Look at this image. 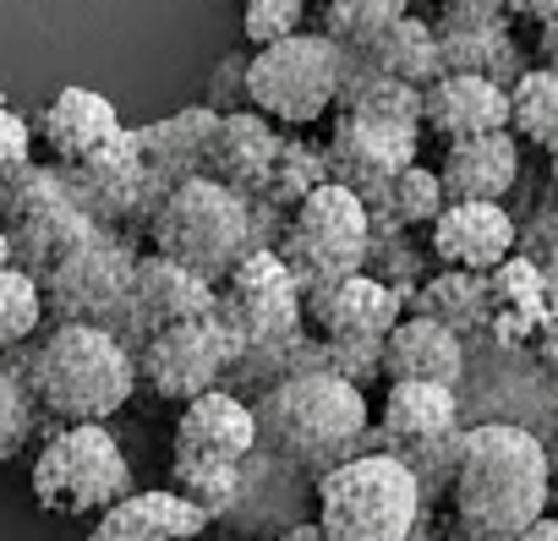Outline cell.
<instances>
[{
    "label": "cell",
    "instance_id": "cell-13",
    "mask_svg": "<svg viewBox=\"0 0 558 541\" xmlns=\"http://www.w3.org/2000/svg\"><path fill=\"white\" fill-rule=\"evenodd\" d=\"M214 312V285L186 274L181 262L170 257H137V274H132V296H126V318L116 329V340L137 356L154 334L175 329V323H197Z\"/></svg>",
    "mask_w": 558,
    "mask_h": 541
},
{
    "label": "cell",
    "instance_id": "cell-4",
    "mask_svg": "<svg viewBox=\"0 0 558 541\" xmlns=\"http://www.w3.org/2000/svg\"><path fill=\"white\" fill-rule=\"evenodd\" d=\"M148 235H154L159 257L181 262L186 274H197L208 285H219L257 246L252 241V197H241V192H230V186H219L208 175L181 181L148 213Z\"/></svg>",
    "mask_w": 558,
    "mask_h": 541
},
{
    "label": "cell",
    "instance_id": "cell-15",
    "mask_svg": "<svg viewBox=\"0 0 558 541\" xmlns=\"http://www.w3.org/2000/svg\"><path fill=\"white\" fill-rule=\"evenodd\" d=\"M66 186H72L77 208L99 230H116L121 219L159 208V197L148 186V170H143V153H137V132H121L105 153H94L88 164H72L66 170Z\"/></svg>",
    "mask_w": 558,
    "mask_h": 541
},
{
    "label": "cell",
    "instance_id": "cell-28",
    "mask_svg": "<svg viewBox=\"0 0 558 541\" xmlns=\"http://www.w3.org/2000/svg\"><path fill=\"white\" fill-rule=\"evenodd\" d=\"M335 110H340V115H362V121H384V126L422 132V88L395 83V77H378V72L356 66L351 56H345V77H340Z\"/></svg>",
    "mask_w": 558,
    "mask_h": 541
},
{
    "label": "cell",
    "instance_id": "cell-29",
    "mask_svg": "<svg viewBox=\"0 0 558 541\" xmlns=\"http://www.w3.org/2000/svg\"><path fill=\"white\" fill-rule=\"evenodd\" d=\"M493 312V285L482 274H438L416 291V318L449 329V334H465V329H482Z\"/></svg>",
    "mask_w": 558,
    "mask_h": 541
},
{
    "label": "cell",
    "instance_id": "cell-11",
    "mask_svg": "<svg viewBox=\"0 0 558 541\" xmlns=\"http://www.w3.org/2000/svg\"><path fill=\"white\" fill-rule=\"evenodd\" d=\"M214 318L235 340V361L252 351H274L302 334V291L291 280V268L279 262L274 246L246 251V262L225 280V296H214Z\"/></svg>",
    "mask_w": 558,
    "mask_h": 541
},
{
    "label": "cell",
    "instance_id": "cell-38",
    "mask_svg": "<svg viewBox=\"0 0 558 541\" xmlns=\"http://www.w3.org/2000/svg\"><path fill=\"white\" fill-rule=\"evenodd\" d=\"M34 164V126L0 104V175H17Z\"/></svg>",
    "mask_w": 558,
    "mask_h": 541
},
{
    "label": "cell",
    "instance_id": "cell-27",
    "mask_svg": "<svg viewBox=\"0 0 558 541\" xmlns=\"http://www.w3.org/2000/svg\"><path fill=\"white\" fill-rule=\"evenodd\" d=\"M351 61H356V66H367V72H378V77L411 83V88H427V83H438V77H444L438 39H433V28H427V23H416V17H400V23H395V28H384L367 50H356Z\"/></svg>",
    "mask_w": 558,
    "mask_h": 541
},
{
    "label": "cell",
    "instance_id": "cell-31",
    "mask_svg": "<svg viewBox=\"0 0 558 541\" xmlns=\"http://www.w3.org/2000/svg\"><path fill=\"white\" fill-rule=\"evenodd\" d=\"M444 208H449L444 181H438V170H422V164H411L405 175H395L389 192H384L378 202H367V213H373V219L384 213L389 230H395V224H438Z\"/></svg>",
    "mask_w": 558,
    "mask_h": 541
},
{
    "label": "cell",
    "instance_id": "cell-24",
    "mask_svg": "<svg viewBox=\"0 0 558 541\" xmlns=\"http://www.w3.org/2000/svg\"><path fill=\"white\" fill-rule=\"evenodd\" d=\"M444 197L449 202H504L520 181V137L514 132H493V137H471L454 143L444 153Z\"/></svg>",
    "mask_w": 558,
    "mask_h": 541
},
{
    "label": "cell",
    "instance_id": "cell-2",
    "mask_svg": "<svg viewBox=\"0 0 558 541\" xmlns=\"http://www.w3.org/2000/svg\"><path fill=\"white\" fill-rule=\"evenodd\" d=\"M257 454L313 470L318 481L362 454L367 443V394L335 372H296L257 394Z\"/></svg>",
    "mask_w": 558,
    "mask_h": 541
},
{
    "label": "cell",
    "instance_id": "cell-34",
    "mask_svg": "<svg viewBox=\"0 0 558 541\" xmlns=\"http://www.w3.org/2000/svg\"><path fill=\"white\" fill-rule=\"evenodd\" d=\"M45 323V291L23 268H0V351H17Z\"/></svg>",
    "mask_w": 558,
    "mask_h": 541
},
{
    "label": "cell",
    "instance_id": "cell-9",
    "mask_svg": "<svg viewBox=\"0 0 558 541\" xmlns=\"http://www.w3.org/2000/svg\"><path fill=\"white\" fill-rule=\"evenodd\" d=\"M34 497L50 514H110L132 497V465L105 427H56L34 459Z\"/></svg>",
    "mask_w": 558,
    "mask_h": 541
},
{
    "label": "cell",
    "instance_id": "cell-48",
    "mask_svg": "<svg viewBox=\"0 0 558 541\" xmlns=\"http://www.w3.org/2000/svg\"><path fill=\"white\" fill-rule=\"evenodd\" d=\"M553 181H558V159H553Z\"/></svg>",
    "mask_w": 558,
    "mask_h": 541
},
{
    "label": "cell",
    "instance_id": "cell-35",
    "mask_svg": "<svg viewBox=\"0 0 558 541\" xmlns=\"http://www.w3.org/2000/svg\"><path fill=\"white\" fill-rule=\"evenodd\" d=\"M34 394L23 383V367L0 351V459L23 454V443L34 438Z\"/></svg>",
    "mask_w": 558,
    "mask_h": 541
},
{
    "label": "cell",
    "instance_id": "cell-49",
    "mask_svg": "<svg viewBox=\"0 0 558 541\" xmlns=\"http://www.w3.org/2000/svg\"><path fill=\"white\" fill-rule=\"evenodd\" d=\"M88 541H99V536H88Z\"/></svg>",
    "mask_w": 558,
    "mask_h": 541
},
{
    "label": "cell",
    "instance_id": "cell-30",
    "mask_svg": "<svg viewBox=\"0 0 558 541\" xmlns=\"http://www.w3.org/2000/svg\"><path fill=\"white\" fill-rule=\"evenodd\" d=\"M509 132L558 159V72H520L509 88Z\"/></svg>",
    "mask_w": 558,
    "mask_h": 541
},
{
    "label": "cell",
    "instance_id": "cell-21",
    "mask_svg": "<svg viewBox=\"0 0 558 541\" xmlns=\"http://www.w3.org/2000/svg\"><path fill=\"white\" fill-rule=\"evenodd\" d=\"M433 39H438L444 72L487 77V83H498V72H509V17L493 0H454L444 23L433 28Z\"/></svg>",
    "mask_w": 558,
    "mask_h": 541
},
{
    "label": "cell",
    "instance_id": "cell-22",
    "mask_svg": "<svg viewBox=\"0 0 558 541\" xmlns=\"http://www.w3.org/2000/svg\"><path fill=\"white\" fill-rule=\"evenodd\" d=\"M121 132H126L121 126V110L105 94H94V88H61L45 104V115H39V137H45V148L66 170L72 164H88L94 153H105Z\"/></svg>",
    "mask_w": 558,
    "mask_h": 541
},
{
    "label": "cell",
    "instance_id": "cell-12",
    "mask_svg": "<svg viewBox=\"0 0 558 541\" xmlns=\"http://www.w3.org/2000/svg\"><path fill=\"white\" fill-rule=\"evenodd\" d=\"M230 367H235V340L225 334V323L214 312L197 323H175L137 351V378L159 399H186V405L214 394Z\"/></svg>",
    "mask_w": 558,
    "mask_h": 541
},
{
    "label": "cell",
    "instance_id": "cell-1",
    "mask_svg": "<svg viewBox=\"0 0 558 541\" xmlns=\"http://www.w3.org/2000/svg\"><path fill=\"white\" fill-rule=\"evenodd\" d=\"M449 492L465 541H520L547 514V492H553V465L542 438L514 421L465 427V448Z\"/></svg>",
    "mask_w": 558,
    "mask_h": 541
},
{
    "label": "cell",
    "instance_id": "cell-33",
    "mask_svg": "<svg viewBox=\"0 0 558 541\" xmlns=\"http://www.w3.org/2000/svg\"><path fill=\"white\" fill-rule=\"evenodd\" d=\"M329 153L324 148H307V143H286L279 148V164L268 175V202H286V208H302L318 186H329Z\"/></svg>",
    "mask_w": 558,
    "mask_h": 541
},
{
    "label": "cell",
    "instance_id": "cell-23",
    "mask_svg": "<svg viewBox=\"0 0 558 541\" xmlns=\"http://www.w3.org/2000/svg\"><path fill=\"white\" fill-rule=\"evenodd\" d=\"M214 126H219L214 110H181V115L154 121V126L137 132V153H143V170H148L154 197H165V192H175L181 181H197V175H203Z\"/></svg>",
    "mask_w": 558,
    "mask_h": 541
},
{
    "label": "cell",
    "instance_id": "cell-36",
    "mask_svg": "<svg viewBox=\"0 0 558 541\" xmlns=\"http://www.w3.org/2000/svg\"><path fill=\"white\" fill-rule=\"evenodd\" d=\"M241 28L257 50H274L302 34V0H246L241 12Z\"/></svg>",
    "mask_w": 558,
    "mask_h": 541
},
{
    "label": "cell",
    "instance_id": "cell-6",
    "mask_svg": "<svg viewBox=\"0 0 558 541\" xmlns=\"http://www.w3.org/2000/svg\"><path fill=\"white\" fill-rule=\"evenodd\" d=\"M279 262L291 268V280L302 296L324 291V285H340L351 274L367 268V251H373V213L356 192H345L340 181L318 186L286 224V235L274 241Z\"/></svg>",
    "mask_w": 558,
    "mask_h": 541
},
{
    "label": "cell",
    "instance_id": "cell-20",
    "mask_svg": "<svg viewBox=\"0 0 558 541\" xmlns=\"http://www.w3.org/2000/svg\"><path fill=\"white\" fill-rule=\"evenodd\" d=\"M279 148L286 137L274 132V121H263L257 110H230L219 115L214 137H208V159H203V175L230 186V192H263L274 164H279Z\"/></svg>",
    "mask_w": 558,
    "mask_h": 541
},
{
    "label": "cell",
    "instance_id": "cell-7",
    "mask_svg": "<svg viewBox=\"0 0 558 541\" xmlns=\"http://www.w3.org/2000/svg\"><path fill=\"white\" fill-rule=\"evenodd\" d=\"M0 230L12 241V268L45 280L50 268L83 246L99 224L77 208L66 170L56 164H28L17 175H0Z\"/></svg>",
    "mask_w": 558,
    "mask_h": 541
},
{
    "label": "cell",
    "instance_id": "cell-3",
    "mask_svg": "<svg viewBox=\"0 0 558 541\" xmlns=\"http://www.w3.org/2000/svg\"><path fill=\"white\" fill-rule=\"evenodd\" d=\"M17 367L34 410L61 427H105L137 389V356L110 329L83 323H56Z\"/></svg>",
    "mask_w": 558,
    "mask_h": 541
},
{
    "label": "cell",
    "instance_id": "cell-16",
    "mask_svg": "<svg viewBox=\"0 0 558 541\" xmlns=\"http://www.w3.org/2000/svg\"><path fill=\"white\" fill-rule=\"evenodd\" d=\"M302 312L313 318L324 345H384L395 323L405 318V296L373 274H351L340 285L302 296Z\"/></svg>",
    "mask_w": 558,
    "mask_h": 541
},
{
    "label": "cell",
    "instance_id": "cell-45",
    "mask_svg": "<svg viewBox=\"0 0 558 541\" xmlns=\"http://www.w3.org/2000/svg\"><path fill=\"white\" fill-rule=\"evenodd\" d=\"M0 268H12V241H7V230H0Z\"/></svg>",
    "mask_w": 558,
    "mask_h": 541
},
{
    "label": "cell",
    "instance_id": "cell-5",
    "mask_svg": "<svg viewBox=\"0 0 558 541\" xmlns=\"http://www.w3.org/2000/svg\"><path fill=\"white\" fill-rule=\"evenodd\" d=\"M422 519V481L395 454H356L318 481L324 541H411Z\"/></svg>",
    "mask_w": 558,
    "mask_h": 541
},
{
    "label": "cell",
    "instance_id": "cell-19",
    "mask_svg": "<svg viewBox=\"0 0 558 541\" xmlns=\"http://www.w3.org/2000/svg\"><path fill=\"white\" fill-rule=\"evenodd\" d=\"M422 126L433 137H444L449 148L454 143H471V137L509 132V88L504 83H487V77L444 72L438 83L422 88Z\"/></svg>",
    "mask_w": 558,
    "mask_h": 541
},
{
    "label": "cell",
    "instance_id": "cell-47",
    "mask_svg": "<svg viewBox=\"0 0 558 541\" xmlns=\"http://www.w3.org/2000/svg\"><path fill=\"white\" fill-rule=\"evenodd\" d=\"M257 541H274V536H257ZM279 541H286V536H279Z\"/></svg>",
    "mask_w": 558,
    "mask_h": 541
},
{
    "label": "cell",
    "instance_id": "cell-42",
    "mask_svg": "<svg viewBox=\"0 0 558 541\" xmlns=\"http://www.w3.org/2000/svg\"><path fill=\"white\" fill-rule=\"evenodd\" d=\"M542 296H547V312L558 323V262H542Z\"/></svg>",
    "mask_w": 558,
    "mask_h": 541
},
{
    "label": "cell",
    "instance_id": "cell-14",
    "mask_svg": "<svg viewBox=\"0 0 558 541\" xmlns=\"http://www.w3.org/2000/svg\"><path fill=\"white\" fill-rule=\"evenodd\" d=\"M324 153H329V175L345 192H356L362 202H378L389 192V181L416 164V132L362 121V115H340Z\"/></svg>",
    "mask_w": 558,
    "mask_h": 541
},
{
    "label": "cell",
    "instance_id": "cell-43",
    "mask_svg": "<svg viewBox=\"0 0 558 541\" xmlns=\"http://www.w3.org/2000/svg\"><path fill=\"white\" fill-rule=\"evenodd\" d=\"M520 541H558V519H553V514H542V519H536Z\"/></svg>",
    "mask_w": 558,
    "mask_h": 541
},
{
    "label": "cell",
    "instance_id": "cell-41",
    "mask_svg": "<svg viewBox=\"0 0 558 541\" xmlns=\"http://www.w3.org/2000/svg\"><path fill=\"white\" fill-rule=\"evenodd\" d=\"M536 56H542L547 72H558V12L542 23V34H536Z\"/></svg>",
    "mask_w": 558,
    "mask_h": 541
},
{
    "label": "cell",
    "instance_id": "cell-17",
    "mask_svg": "<svg viewBox=\"0 0 558 541\" xmlns=\"http://www.w3.org/2000/svg\"><path fill=\"white\" fill-rule=\"evenodd\" d=\"M257 459V416L241 394L214 389L192 399L175 421V465H225L246 470Z\"/></svg>",
    "mask_w": 558,
    "mask_h": 541
},
{
    "label": "cell",
    "instance_id": "cell-32",
    "mask_svg": "<svg viewBox=\"0 0 558 541\" xmlns=\"http://www.w3.org/2000/svg\"><path fill=\"white\" fill-rule=\"evenodd\" d=\"M411 0H329V12H324V39H335L345 56L367 50L384 28H395Z\"/></svg>",
    "mask_w": 558,
    "mask_h": 541
},
{
    "label": "cell",
    "instance_id": "cell-39",
    "mask_svg": "<svg viewBox=\"0 0 558 541\" xmlns=\"http://www.w3.org/2000/svg\"><path fill=\"white\" fill-rule=\"evenodd\" d=\"M525 241H531L547 262H558V202H547V208L525 224Z\"/></svg>",
    "mask_w": 558,
    "mask_h": 541
},
{
    "label": "cell",
    "instance_id": "cell-44",
    "mask_svg": "<svg viewBox=\"0 0 558 541\" xmlns=\"http://www.w3.org/2000/svg\"><path fill=\"white\" fill-rule=\"evenodd\" d=\"M542 448H547V465H553V476H558V410H553V427H547Z\"/></svg>",
    "mask_w": 558,
    "mask_h": 541
},
{
    "label": "cell",
    "instance_id": "cell-10",
    "mask_svg": "<svg viewBox=\"0 0 558 541\" xmlns=\"http://www.w3.org/2000/svg\"><path fill=\"white\" fill-rule=\"evenodd\" d=\"M137 274V251L126 246L121 230H94L83 246H72L50 274L39 280L45 312L56 323H83V329H121L126 296Z\"/></svg>",
    "mask_w": 558,
    "mask_h": 541
},
{
    "label": "cell",
    "instance_id": "cell-26",
    "mask_svg": "<svg viewBox=\"0 0 558 541\" xmlns=\"http://www.w3.org/2000/svg\"><path fill=\"white\" fill-rule=\"evenodd\" d=\"M203 530H208V514L197 503H186L175 487L132 492L94 525L99 541H197Z\"/></svg>",
    "mask_w": 558,
    "mask_h": 541
},
{
    "label": "cell",
    "instance_id": "cell-46",
    "mask_svg": "<svg viewBox=\"0 0 558 541\" xmlns=\"http://www.w3.org/2000/svg\"><path fill=\"white\" fill-rule=\"evenodd\" d=\"M547 367H553V378H558V334L547 340Z\"/></svg>",
    "mask_w": 558,
    "mask_h": 541
},
{
    "label": "cell",
    "instance_id": "cell-40",
    "mask_svg": "<svg viewBox=\"0 0 558 541\" xmlns=\"http://www.w3.org/2000/svg\"><path fill=\"white\" fill-rule=\"evenodd\" d=\"M504 17H531V23H547L558 12V0H493Z\"/></svg>",
    "mask_w": 558,
    "mask_h": 541
},
{
    "label": "cell",
    "instance_id": "cell-25",
    "mask_svg": "<svg viewBox=\"0 0 558 541\" xmlns=\"http://www.w3.org/2000/svg\"><path fill=\"white\" fill-rule=\"evenodd\" d=\"M384 378L389 383H433V389H454L465 378V351L460 334L427 323V318H400L395 334L384 340Z\"/></svg>",
    "mask_w": 558,
    "mask_h": 541
},
{
    "label": "cell",
    "instance_id": "cell-50",
    "mask_svg": "<svg viewBox=\"0 0 558 541\" xmlns=\"http://www.w3.org/2000/svg\"><path fill=\"white\" fill-rule=\"evenodd\" d=\"M0 104H7V99H0Z\"/></svg>",
    "mask_w": 558,
    "mask_h": 541
},
{
    "label": "cell",
    "instance_id": "cell-18",
    "mask_svg": "<svg viewBox=\"0 0 558 541\" xmlns=\"http://www.w3.org/2000/svg\"><path fill=\"white\" fill-rule=\"evenodd\" d=\"M520 246V224L504 202H449L433 224V251L454 274H498Z\"/></svg>",
    "mask_w": 558,
    "mask_h": 541
},
{
    "label": "cell",
    "instance_id": "cell-8",
    "mask_svg": "<svg viewBox=\"0 0 558 541\" xmlns=\"http://www.w3.org/2000/svg\"><path fill=\"white\" fill-rule=\"evenodd\" d=\"M345 77V50L324 34H296L274 50H257L241 72V94L263 121L313 126L335 110Z\"/></svg>",
    "mask_w": 558,
    "mask_h": 541
},
{
    "label": "cell",
    "instance_id": "cell-37",
    "mask_svg": "<svg viewBox=\"0 0 558 541\" xmlns=\"http://www.w3.org/2000/svg\"><path fill=\"white\" fill-rule=\"evenodd\" d=\"M324 372L367 389L373 378H384V345H324Z\"/></svg>",
    "mask_w": 558,
    "mask_h": 541
}]
</instances>
